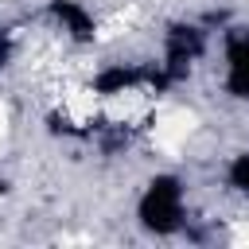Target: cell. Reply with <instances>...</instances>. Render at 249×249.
Returning <instances> with one entry per match:
<instances>
[{"mask_svg":"<svg viewBox=\"0 0 249 249\" xmlns=\"http://www.w3.org/2000/svg\"><path fill=\"white\" fill-rule=\"evenodd\" d=\"M222 93L237 105H249V27L222 31Z\"/></svg>","mask_w":249,"mask_h":249,"instance_id":"cell-2","label":"cell"},{"mask_svg":"<svg viewBox=\"0 0 249 249\" xmlns=\"http://www.w3.org/2000/svg\"><path fill=\"white\" fill-rule=\"evenodd\" d=\"M19 62V35L12 31V23L0 19V78Z\"/></svg>","mask_w":249,"mask_h":249,"instance_id":"cell-4","label":"cell"},{"mask_svg":"<svg viewBox=\"0 0 249 249\" xmlns=\"http://www.w3.org/2000/svg\"><path fill=\"white\" fill-rule=\"evenodd\" d=\"M136 226L156 237H175L191 222V191L179 171H156L136 195Z\"/></svg>","mask_w":249,"mask_h":249,"instance_id":"cell-1","label":"cell"},{"mask_svg":"<svg viewBox=\"0 0 249 249\" xmlns=\"http://www.w3.org/2000/svg\"><path fill=\"white\" fill-rule=\"evenodd\" d=\"M222 187H226L230 195H237V198H249V148H241V152H233V156L226 160V167H222Z\"/></svg>","mask_w":249,"mask_h":249,"instance_id":"cell-3","label":"cell"}]
</instances>
